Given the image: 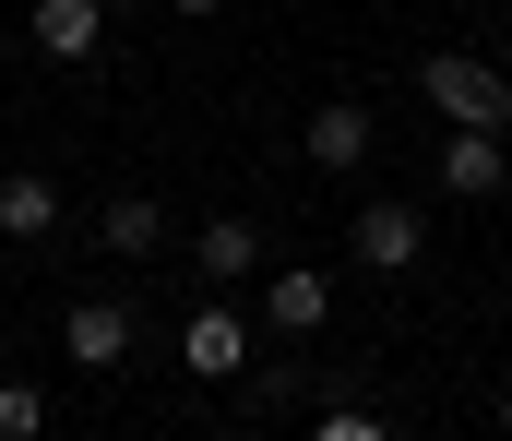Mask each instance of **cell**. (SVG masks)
<instances>
[{
    "label": "cell",
    "instance_id": "1",
    "mask_svg": "<svg viewBox=\"0 0 512 441\" xmlns=\"http://www.w3.org/2000/svg\"><path fill=\"white\" fill-rule=\"evenodd\" d=\"M417 96H429L453 132H512V72L477 60V48H429V60H417Z\"/></svg>",
    "mask_w": 512,
    "mask_h": 441
},
{
    "label": "cell",
    "instance_id": "2",
    "mask_svg": "<svg viewBox=\"0 0 512 441\" xmlns=\"http://www.w3.org/2000/svg\"><path fill=\"white\" fill-rule=\"evenodd\" d=\"M322 322H334V275H322V263H274V275H262V334H274V346H310Z\"/></svg>",
    "mask_w": 512,
    "mask_h": 441
},
{
    "label": "cell",
    "instance_id": "3",
    "mask_svg": "<svg viewBox=\"0 0 512 441\" xmlns=\"http://www.w3.org/2000/svg\"><path fill=\"white\" fill-rule=\"evenodd\" d=\"M298 155H310L322 179H346V167H370V155H382V120H370L358 96H322V108H310V132H298Z\"/></svg>",
    "mask_w": 512,
    "mask_h": 441
},
{
    "label": "cell",
    "instance_id": "4",
    "mask_svg": "<svg viewBox=\"0 0 512 441\" xmlns=\"http://www.w3.org/2000/svg\"><path fill=\"white\" fill-rule=\"evenodd\" d=\"M179 358H191V382H251V322L203 298V310L179 322Z\"/></svg>",
    "mask_w": 512,
    "mask_h": 441
},
{
    "label": "cell",
    "instance_id": "5",
    "mask_svg": "<svg viewBox=\"0 0 512 441\" xmlns=\"http://www.w3.org/2000/svg\"><path fill=\"white\" fill-rule=\"evenodd\" d=\"M24 36H36V60L84 72V60L108 48V0H36V12H24Z\"/></svg>",
    "mask_w": 512,
    "mask_h": 441
},
{
    "label": "cell",
    "instance_id": "6",
    "mask_svg": "<svg viewBox=\"0 0 512 441\" xmlns=\"http://www.w3.org/2000/svg\"><path fill=\"white\" fill-rule=\"evenodd\" d=\"M60 358L108 382V370L131 358V310H120V298H72V310H60Z\"/></svg>",
    "mask_w": 512,
    "mask_h": 441
},
{
    "label": "cell",
    "instance_id": "7",
    "mask_svg": "<svg viewBox=\"0 0 512 441\" xmlns=\"http://www.w3.org/2000/svg\"><path fill=\"white\" fill-rule=\"evenodd\" d=\"M429 179H441L453 203H489V191L512 179V155H501V132H453V120H441V155H429Z\"/></svg>",
    "mask_w": 512,
    "mask_h": 441
},
{
    "label": "cell",
    "instance_id": "8",
    "mask_svg": "<svg viewBox=\"0 0 512 441\" xmlns=\"http://www.w3.org/2000/svg\"><path fill=\"white\" fill-rule=\"evenodd\" d=\"M417 251H429V215H417V203H358V263H370V275H417Z\"/></svg>",
    "mask_w": 512,
    "mask_h": 441
},
{
    "label": "cell",
    "instance_id": "9",
    "mask_svg": "<svg viewBox=\"0 0 512 441\" xmlns=\"http://www.w3.org/2000/svg\"><path fill=\"white\" fill-rule=\"evenodd\" d=\"M0 239H12V251L60 239V179H48V167H0Z\"/></svg>",
    "mask_w": 512,
    "mask_h": 441
},
{
    "label": "cell",
    "instance_id": "10",
    "mask_svg": "<svg viewBox=\"0 0 512 441\" xmlns=\"http://www.w3.org/2000/svg\"><path fill=\"white\" fill-rule=\"evenodd\" d=\"M191 275H203V287L262 275V227H251V215H203V227H191Z\"/></svg>",
    "mask_w": 512,
    "mask_h": 441
},
{
    "label": "cell",
    "instance_id": "11",
    "mask_svg": "<svg viewBox=\"0 0 512 441\" xmlns=\"http://www.w3.org/2000/svg\"><path fill=\"white\" fill-rule=\"evenodd\" d=\"M96 251H108V263H143V251H167V203H155V191H120V203H96Z\"/></svg>",
    "mask_w": 512,
    "mask_h": 441
},
{
    "label": "cell",
    "instance_id": "12",
    "mask_svg": "<svg viewBox=\"0 0 512 441\" xmlns=\"http://www.w3.org/2000/svg\"><path fill=\"white\" fill-rule=\"evenodd\" d=\"M48 430V394L36 382H0V441H36Z\"/></svg>",
    "mask_w": 512,
    "mask_h": 441
},
{
    "label": "cell",
    "instance_id": "13",
    "mask_svg": "<svg viewBox=\"0 0 512 441\" xmlns=\"http://www.w3.org/2000/svg\"><path fill=\"white\" fill-rule=\"evenodd\" d=\"M310 430H322V441H382V406H358V394H346V406H322Z\"/></svg>",
    "mask_w": 512,
    "mask_h": 441
},
{
    "label": "cell",
    "instance_id": "14",
    "mask_svg": "<svg viewBox=\"0 0 512 441\" xmlns=\"http://www.w3.org/2000/svg\"><path fill=\"white\" fill-rule=\"evenodd\" d=\"M167 12H179V24H215V12H227V0H167Z\"/></svg>",
    "mask_w": 512,
    "mask_h": 441
},
{
    "label": "cell",
    "instance_id": "15",
    "mask_svg": "<svg viewBox=\"0 0 512 441\" xmlns=\"http://www.w3.org/2000/svg\"><path fill=\"white\" fill-rule=\"evenodd\" d=\"M501 430H512V394H501Z\"/></svg>",
    "mask_w": 512,
    "mask_h": 441
}]
</instances>
